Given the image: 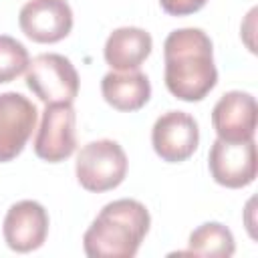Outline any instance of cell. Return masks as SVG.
I'll use <instances>...</instances> for the list:
<instances>
[{"mask_svg": "<svg viewBox=\"0 0 258 258\" xmlns=\"http://www.w3.org/2000/svg\"><path fill=\"white\" fill-rule=\"evenodd\" d=\"M165 87L187 103L202 101L218 83L212 40L200 28H179L163 42Z\"/></svg>", "mask_w": 258, "mask_h": 258, "instance_id": "6da1fadb", "label": "cell"}, {"mask_svg": "<svg viewBox=\"0 0 258 258\" xmlns=\"http://www.w3.org/2000/svg\"><path fill=\"white\" fill-rule=\"evenodd\" d=\"M149 232V212L137 200L107 204L85 232L83 246L89 258H133Z\"/></svg>", "mask_w": 258, "mask_h": 258, "instance_id": "7a4b0ae2", "label": "cell"}, {"mask_svg": "<svg viewBox=\"0 0 258 258\" xmlns=\"http://www.w3.org/2000/svg\"><path fill=\"white\" fill-rule=\"evenodd\" d=\"M75 171L79 183L87 191H109L125 179L127 155L117 141H91L79 151Z\"/></svg>", "mask_w": 258, "mask_h": 258, "instance_id": "3957f363", "label": "cell"}, {"mask_svg": "<svg viewBox=\"0 0 258 258\" xmlns=\"http://www.w3.org/2000/svg\"><path fill=\"white\" fill-rule=\"evenodd\" d=\"M26 85L46 105L73 103L79 95V73L67 56L44 52L28 62Z\"/></svg>", "mask_w": 258, "mask_h": 258, "instance_id": "277c9868", "label": "cell"}, {"mask_svg": "<svg viewBox=\"0 0 258 258\" xmlns=\"http://www.w3.org/2000/svg\"><path fill=\"white\" fill-rule=\"evenodd\" d=\"M75 147H77V115L73 103L46 105L34 139L36 157L48 163H58L71 157Z\"/></svg>", "mask_w": 258, "mask_h": 258, "instance_id": "5b68a950", "label": "cell"}, {"mask_svg": "<svg viewBox=\"0 0 258 258\" xmlns=\"http://www.w3.org/2000/svg\"><path fill=\"white\" fill-rule=\"evenodd\" d=\"M210 173L216 183L224 187H244L250 185L256 177V143L250 141H222L212 143L208 155Z\"/></svg>", "mask_w": 258, "mask_h": 258, "instance_id": "8992f818", "label": "cell"}, {"mask_svg": "<svg viewBox=\"0 0 258 258\" xmlns=\"http://www.w3.org/2000/svg\"><path fill=\"white\" fill-rule=\"evenodd\" d=\"M36 107L24 95H0V163L12 161L24 149L36 125Z\"/></svg>", "mask_w": 258, "mask_h": 258, "instance_id": "52a82bcc", "label": "cell"}, {"mask_svg": "<svg viewBox=\"0 0 258 258\" xmlns=\"http://www.w3.org/2000/svg\"><path fill=\"white\" fill-rule=\"evenodd\" d=\"M200 141V129L191 115L183 111H167L151 131L155 153L167 163H179L194 155Z\"/></svg>", "mask_w": 258, "mask_h": 258, "instance_id": "ba28073f", "label": "cell"}, {"mask_svg": "<svg viewBox=\"0 0 258 258\" xmlns=\"http://www.w3.org/2000/svg\"><path fill=\"white\" fill-rule=\"evenodd\" d=\"M18 24L34 42H58L73 28V10L67 0H28L20 8Z\"/></svg>", "mask_w": 258, "mask_h": 258, "instance_id": "9c48e42d", "label": "cell"}, {"mask_svg": "<svg viewBox=\"0 0 258 258\" xmlns=\"http://www.w3.org/2000/svg\"><path fill=\"white\" fill-rule=\"evenodd\" d=\"M212 125L222 141H250L256 131V99L244 91L220 97L212 111Z\"/></svg>", "mask_w": 258, "mask_h": 258, "instance_id": "30bf717a", "label": "cell"}, {"mask_svg": "<svg viewBox=\"0 0 258 258\" xmlns=\"http://www.w3.org/2000/svg\"><path fill=\"white\" fill-rule=\"evenodd\" d=\"M4 240L14 252H32L40 248L48 234V214L32 200L10 206L4 218Z\"/></svg>", "mask_w": 258, "mask_h": 258, "instance_id": "8fae6325", "label": "cell"}, {"mask_svg": "<svg viewBox=\"0 0 258 258\" xmlns=\"http://www.w3.org/2000/svg\"><path fill=\"white\" fill-rule=\"evenodd\" d=\"M103 99L117 111H139L151 95L149 79L141 71H117L107 73L101 81Z\"/></svg>", "mask_w": 258, "mask_h": 258, "instance_id": "7c38bea8", "label": "cell"}, {"mask_svg": "<svg viewBox=\"0 0 258 258\" xmlns=\"http://www.w3.org/2000/svg\"><path fill=\"white\" fill-rule=\"evenodd\" d=\"M151 44V36L143 28H117L109 34L105 42V60L115 71H135L149 56Z\"/></svg>", "mask_w": 258, "mask_h": 258, "instance_id": "4fadbf2b", "label": "cell"}, {"mask_svg": "<svg viewBox=\"0 0 258 258\" xmlns=\"http://www.w3.org/2000/svg\"><path fill=\"white\" fill-rule=\"evenodd\" d=\"M236 246H234L232 232L218 222H206L189 234L187 254L210 256V258H230Z\"/></svg>", "mask_w": 258, "mask_h": 258, "instance_id": "5bb4252c", "label": "cell"}, {"mask_svg": "<svg viewBox=\"0 0 258 258\" xmlns=\"http://www.w3.org/2000/svg\"><path fill=\"white\" fill-rule=\"evenodd\" d=\"M28 62L30 56L24 44L12 36L0 34V83L14 81L20 73L26 71Z\"/></svg>", "mask_w": 258, "mask_h": 258, "instance_id": "9a60e30c", "label": "cell"}, {"mask_svg": "<svg viewBox=\"0 0 258 258\" xmlns=\"http://www.w3.org/2000/svg\"><path fill=\"white\" fill-rule=\"evenodd\" d=\"M208 0H159L161 8L171 16H187L206 6Z\"/></svg>", "mask_w": 258, "mask_h": 258, "instance_id": "2e32d148", "label": "cell"}]
</instances>
